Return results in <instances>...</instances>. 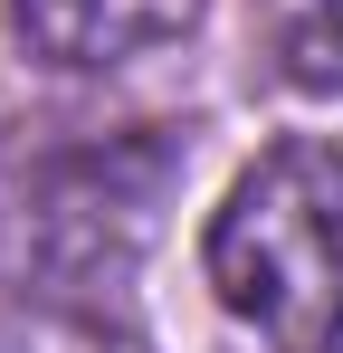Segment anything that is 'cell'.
Returning <instances> with one entry per match:
<instances>
[{
	"label": "cell",
	"mask_w": 343,
	"mask_h": 353,
	"mask_svg": "<svg viewBox=\"0 0 343 353\" xmlns=\"http://www.w3.org/2000/svg\"><path fill=\"white\" fill-rule=\"evenodd\" d=\"M200 19V0H10V29L48 67H124L143 48H172Z\"/></svg>",
	"instance_id": "3957f363"
},
{
	"label": "cell",
	"mask_w": 343,
	"mask_h": 353,
	"mask_svg": "<svg viewBox=\"0 0 343 353\" xmlns=\"http://www.w3.org/2000/svg\"><path fill=\"white\" fill-rule=\"evenodd\" d=\"M295 77L305 86H343V0H315V19L295 29Z\"/></svg>",
	"instance_id": "5b68a950"
},
{
	"label": "cell",
	"mask_w": 343,
	"mask_h": 353,
	"mask_svg": "<svg viewBox=\"0 0 343 353\" xmlns=\"http://www.w3.org/2000/svg\"><path fill=\"white\" fill-rule=\"evenodd\" d=\"M172 181H181L172 143H96V153L29 172L0 210V277L19 296L96 305V287H114L153 248Z\"/></svg>",
	"instance_id": "7a4b0ae2"
},
{
	"label": "cell",
	"mask_w": 343,
	"mask_h": 353,
	"mask_svg": "<svg viewBox=\"0 0 343 353\" xmlns=\"http://www.w3.org/2000/svg\"><path fill=\"white\" fill-rule=\"evenodd\" d=\"M0 353H143V334H124L105 305H67V296H29L0 315Z\"/></svg>",
	"instance_id": "277c9868"
},
{
	"label": "cell",
	"mask_w": 343,
	"mask_h": 353,
	"mask_svg": "<svg viewBox=\"0 0 343 353\" xmlns=\"http://www.w3.org/2000/svg\"><path fill=\"white\" fill-rule=\"evenodd\" d=\"M210 287L267 353H343V143L295 134L229 181Z\"/></svg>",
	"instance_id": "6da1fadb"
}]
</instances>
